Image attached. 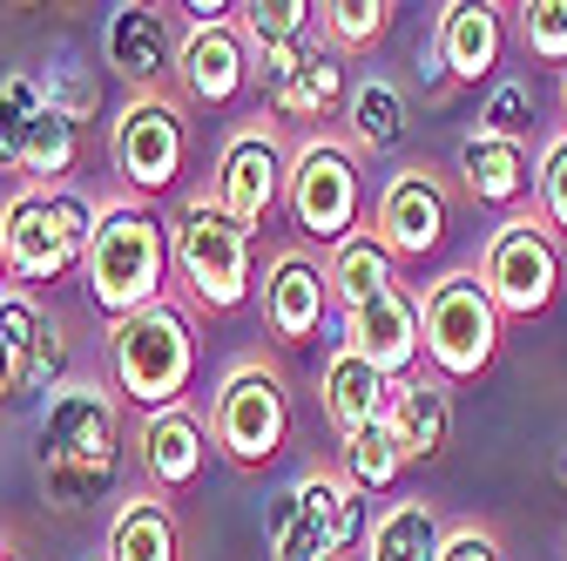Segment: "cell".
<instances>
[{"label": "cell", "instance_id": "484cf974", "mask_svg": "<svg viewBox=\"0 0 567 561\" xmlns=\"http://www.w3.org/2000/svg\"><path fill=\"white\" fill-rule=\"evenodd\" d=\"M344 122H351V150H359V156H385V150H399V143H405L412 109H405L399 82L365 75L359 89H351V102H344Z\"/></svg>", "mask_w": 567, "mask_h": 561}, {"label": "cell", "instance_id": "7a4b0ae2", "mask_svg": "<svg viewBox=\"0 0 567 561\" xmlns=\"http://www.w3.org/2000/svg\"><path fill=\"white\" fill-rule=\"evenodd\" d=\"M169 224L156 217L150 203H102V217H95V244H89V298L95 312H109L115 325L135 318V312H150L163 305V285H169Z\"/></svg>", "mask_w": 567, "mask_h": 561}, {"label": "cell", "instance_id": "83f0119b", "mask_svg": "<svg viewBox=\"0 0 567 561\" xmlns=\"http://www.w3.org/2000/svg\"><path fill=\"white\" fill-rule=\"evenodd\" d=\"M54 318H41V305L28 292L0 298V399L34 392V359H41V338Z\"/></svg>", "mask_w": 567, "mask_h": 561}, {"label": "cell", "instance_id": "f546056e", "mask_svg": "<svg viewBox=\"0 0 567 561\" xmlns=\"http://www.w3.org/2000/svg\"><path fill=\"white\" fill-rule=\"evenodd\" d=\"M75 163H82V115H68V109L48 102L34 135H28L21 176H28V190H61V176H75Z\"/></svg>", "mask_w": 567, "mask_h": 561}, {"label": "cell", "instance_id": "5b68a950", "mask_svg": "<svg viewBox=\"0 0 567 561\" xmlns=\"http://www.w3.org/2000/svg\"><path fill=\"white\" fill-rule=\"evenodd\" d=\"M169 251H176V271H183L196 312H237L257 285V231L224 217L209 190L183 196V217L169 224Z\"/></svg>", "mask_w": 567, "mask_h": 561}, {"label": "cell", "instance_id": "3957f363", "mask_svg": "<svg viewBox=\"0 0 567 561\" xmlns=\"http://www.w3.org/2000/svg\"><path fill=\"white\" fill-rule=\"evenodd\" d=\"M102 210L75 190H14L0 210V244H8V285L41 292L75 264H89Z\"/></svg>", "mask_w": 567, "mask_h": 561}, {"label": "cell", "instance_id": "e0dca14e", "mask_svg": "<svg viewBox=\"0 0 567 561\" xmlns=\"http://www.w3.org/2000/svg\"><path fill=\"white\" fill-rule=\"evenodd\" d=\"M331 312V277L305 251H277L264 271V325L277 345H311Z\"/></svg>", "mask_w": 567, "mask_h": 561}, {"label": "cell", "instance_id": "d6986e66", "mask_svg": "<svg viewBox=\"0 0 567 561\" xmlns=\"http://www.w3.org/2000/svg\"><path fill=\"white\" fill-rule=\"evenodd\" d=\"M392 386L399 379H385L379 366H365L359 353H338L324 359V379H318V399H324V419H331V434L338 440H359L365 427H379V419L392 412Z\"/></svg>", "mask_w": 567, "mask_h": 561}, {"label": "cell", "instance_id": "4dcf8cb0", "mask_svg": "<svg viewBox=\"0 0 567 561\" xmlns=\"http://www.w3.org/2000/svg\"><path fill=\"white\" fill-rule=\"evenodd\" d=\"M48 109V82L34 75V68H14L8 82H0V176H21L28 163V135Z\"/></svg>", "mask_w": 567, "mask_h": 561}, {"label": "cell", "instance_id": "74e56055", "mask_svg": "<svg viewBox=\"0 0 567 561\" xmlns=\"http://www.w3.org/2000/svg\"><path fill=\"white\" fill-rule=\"evenodd\" d=\"M440 561H507V548H501L493 528H453L446 548H440Z\"/></svg>", "mask_w": 567, "mask_h": 561}, {"label": "cell", "instance_id": "5bb4252c", "mask_svg": "<svg viewBox=\"0 0 567 561\" xmlns=\"http://www.w3.org/2000/svg\"><path fill=\"white\" fill-rule=\"evenodd\" d=\"M244 41L257 48V89L264 109L291 89V75L324 48V8L318 0H250L244 8Z\"/></svg>", "mask_w": 567, "mask_h": 561}, {"label": "cell", "instance_id": "ab89813d", "mask_svg": "<svg viewBox=\"0 0 567 561\" xmlns=\"http://www.w3.org/2000/svg\"><path fill=\"white\" fill-rule=\"evenodd\" d=\"M0 298H8V244H0Z\"/></svg>", "mask_w": 567, "mask_h": 561}, {"label": "cell", "instance_id": "e575fe53", "mask_svg": "<svg viewBox=\"0 0 567 561\" xmlns=\"http://www.w3.org/2000/svg\"><path fill=\"white\" fill-rule=\"evenodd\" d=\"M520 34H527V54H540L547 68H567V0H527Z\"/></svg>", "mask_w": 567, "mask_h": 561}, {"label": "cell", "instance_id": "ac0fdd59", "mask_svg": "<svg viewBox=\"0 0 567 561\" xmlns=\"http://www.w3.org/2000/svg\"><path fill=\"white\" fill-rule=\"evenodd\" d=\"M176 82L189 102L203 109H230L250 82H257V61H250V41L237 28H189L183 34V54H176Z\"/></svg>", "mask_w": 567, "mask_h": 561}, {"label": "cell", "instance_id": "8fae6325", "mask_svg": "<svg viewBox=\"0 0 567 561\" xmlns=\"http://www.w3.org/2000/svg\"><path fill=\"white\" fill-rule=\"evenodd\" d=\"M480 285L493 292L501 318H540L560 292V244L540 217L514 210V217L486 237L480 251Z\"/></svg>", "mask_w": 567, "mask_h": 561}, {"label": "cell", "instance_id": "60d3db41", "mask_svg": "<svg viewBox=\"0 0 567 561\" xmlns=\"http://www.w3.org/2000/svg\"><path fill=\"white\" fill-rule=\"evenodd\" d=\"M0 561H21V554H14V548H8V541H0Z\"/></svg>", "mask_w": 567, "mask_h": 561}, {"label": "cell", "instance_id": "d4e9b609", "mask_svg": "<svg viewBox=\"0 0 567 561\" xmlns=\"http://www.w3.org/2000/svg\"><path fill=\"white\" fill-rule=\"evenodd\" d=\"M324 277H331V298L351 312V305H372V298L399 292V257H392L372 231H359V237H344V244L331 251Z\"/></svg>", "mask_w": 567, "mask_h": 561}, {"label": "cell", "instance_id": "cb8c5ba5", "mask_svg": "<svg viewBox=\"0 0 567 561\" xmlns=\"http://www.w3.org/2000/svg\"><path fill=\"white\" fill-rule=\"evenodd\" d=\"M102 561H183V521L169 501L135 494L109 521V554Z\"/></svg>", "mask_w": 567, "mask_h": 561}, {"label": "cell", "instance_id": "d6a6232c", "mask_svg": "<svg viewBox=\"0 0 567 561\" xmlns=\"http://www.w3.org/2000/svg\"><path fill=\"white\" fill-rule=\"evenodd\" d=\"M385 28H392V8H385V0H324V48H331L338 61L379 48Z\"/></svg>", "mask_w": 567, "mask_h": 561}, {"label": "cell", "instance_id": "1f68e13d", "mask_svg": "<svg viewBox=\"0 0 567 561\" xmlns=\"http://www.w3.org/2000/svg\"><path fill=\"white\" fill-rule=\"evenodd\" d=\"M405 467L412 460H405V447H399V434L385 427V419H379V427H365L359 440H344V480L359 487V494H385Z\"/></svg>", "mask_w": 567, "mask_h": 561}, {"label": "cell", "instance_id": "4fadbf2b", "mask_svg": "<svg viewBox=\"0 0 567 561\" xmlns=\"http://www.w3.org/2000/svg\"><path fill=\"white\" fill-rule=\"evenodd\" d=\"M453 231V196L446 183L425 170V163H405L392 170V183L379 190V210H372V237L399 257V264H425Z\"/></svg>", "mask_w": 567, "mask_h": 561}, {"label": "cell", "instance_id": "2e32d148", "mask_svg": "<svg viewBox=\"0 0 567 561\" xmlns=\"http://www.w3.org/2000/svg\"><path fill=\"white\" fill-rule=\"evenodd\" d=\"M344 353H359L365 366H379L385 379H412L425 359V338H419V298L412 292H385L372 305H351L344 312Z\"/></svg>", "mask_w": 567, "mask_h": 561}, {"label": "cell", "instance_id": "8d00e7d4", "mask_svg": "<svg viewBox=\"0 0 567 561\" xmlns=\"http://www.w3.org/2000/svg\"><path fill=\"white\" fill-rule=\"evenodd\" d=\"M41 82H48V102H54V109H68V115H82V122H89V109H95V89H89V75H82L75 61H54Z\"/></svg>", "mask_w": 567, "mask_h": 561}, {"label": "cell", "instance_id": "ba28073f", "mask_svg": "<svg viewBox=\"0 0 567 561\" xmlns=\"http://www.w3.org/2000/svg\"><path fill=\"white\" fill-rule=\"evenodd\" d=\"M209 440L230 467H270L291 440V392L284 373L264 359H237L209 399Z\"/></svg>", "mask_w": 567, "mask_h": 561}, {"label": "cell", "instance_id": "44dd1931", "mask_svg": "<svg viewBox=\"0 0 567 561\" xmlns=\"http://www.w3.org/2000/svg\"><path fill=\"white\" fill-rule=\"evenodd\" d=\"M501 8H486V0H453L440 8V28H433V54L453 82H486L493 68H501Z\"/></svg>", "mask_w": 567, "mask_h": 561}, {"label": "cell", "instance_id": "d590c367", "mask_svg": "<svg viewBox=\"0 0 567 561\" xmlns=\"http://www.w3.org/2000/svg\"><path fill=\"white\" fill-rule=\"evenodd\" d=\"M534 196H540V224L554 237H567V135L540 150V176H534Z\"/></svg>", "mask_w": 567, "mask_h": 561}, {"label": "cell", "instance_id": "7c38bea8", "mask_svg": "<svg viewBox=\"0 0 567 561\" xmlns=\"http://www.w3.org/2000/svg\"><path fill=\"white\" fill-rule=\"evenodd\" d=\"M284 183H291V156H284L277 129L250 122V129H237L230 143H224L217 176H209V196H217V210L237 217L244 231H264L270 210L284 203Z\"/></svg>", "mask_w": 567, "mask_h": 561}, {"label": "cell", "instance_id": "7bdbcfd3", "mask_svg": "<svg viewBox=\"0 0 567 561\" xmlns=\"http://www.w3.org/2000/svg\"><path fill=\"white\" fill-rule=\"evenodd\" d=\"M560 487H567V453H560Z\"/></svg>", "mask_w": 567, "mask_h": 561}, {"label": "cell", "instance_id": "52a82bcc", "mask_svg": "<svg viewBox=\"0 0 567 561\" xmlns=\"http://www.w3.org/2000/svg\"><path fill=\"white\" fill-rule=\"evenodd\" d=\"M501 305L480 285V271H446L419 292V338H425V366L446 386H466L493 366L501 353Z\"/></svg>", "mask_w": 567, "mask_h": 561}, {"label": "cell", "instance_id": "7402d4cb", "mask_svg": "<svg viewBox=\"0 0 567 561\" xmlns=\"http://www.w3.org/2000/svg\"><path fill=\"white\" fill-rule=\"evenodd\" d=\"M385 427L399 434L405 460H433V453H446V440H453V386H446L440 373H412V379H399V386H392Z\"/></svg>", "mask_w": 567, "mask_h": 561}, {"label": "cell", "instance_id": "603a6c76", "mask_svg": "<svg viewBox=\"0 0 567 561\" xmlns=\"http://www.w3.org/2000/svg\"><path fill=\"white\" fill-rule=\"evenodd\" d=\"M534 156L527 143H501V135H466L460 143V183L473 203H493V210H514L527 190H534Z\"/></svg>", "mask_w": 567, "mask_h": 561}, {"label": "cell", "instance_id": "8992f818", "mask_svg": "<svg viewBox=\"0 0 567 561\" xmlns=\"http://www.w3.org/2000/svg\"><path fill=\"white\" fill-rule=\"evenodd\" d=\"M109 359H115V392L135 399L142 412H169L183 406L196 379V325L183 305H150L109 332Z\"/></svg>", "mask_w": 567, "mask_h": 561}, {"label": "cell", "instance_id": "f1b7e54d", "mask_svg": "<svg viewBox=\"0 0 567 561\" xmlns=\"http://www.w3.org/2000/svg\"><path fill=\"white\" fill-rule=\"evenodd\" d=\"M344 102H351L344 61H338L331 48H318L298 75H291V89L270 102V115H284V122H331V115H344Z\"/></svg>", "mask_w": 567, "mask_h": 561}, {"label": "cell", "instance_id": "6da1fadb", "mask_svg": "<svg viewBox=\"0 0 567 561\" xmlns=\"http://www.w3.org/2000/svg\"><path fill=\"white\" fill-rule=\"evenodd\" d=\"M115 460H122V392H109L95 379H68L61 392H48V412H41L48 501H61V508L95 501Z\"/></svg>", "mask_w": 567, "mask_h": 561}, {"label": "cell", "instance_id": "277c9868", "mask_svg": "<svg viewBox=\"0 0 567 561\" xmlns=\"http://www.w3.org/2000/svg\"><path fill=\"white\" fill-rule=\"evenodd\" d=\"M372 528H365V494L331 467H305L284 494L270 501L264 521V554L270 561H338L351 554Z\"/></svg>", "mask_w": 567, "mask_h": 561}, {"label": "cell", "instance_id": "9c48e42d", "mask_svg": "<svg viewBox=\"0 0 567 561\" xmlns=\"http://www.w3.org/2000/svg\"><path fill=\"white\" fill-rule=\"evenodd\" d=\"M284 203H291V224L311 244H344L359 237L365 217V176H359V150L331 143V135H311V143L291 156V183H284Z\"/></svg>", "mask_w": 567, "mask_h": 561}, {"label": "cell", "instance_id": "ffe728a7", "mask_svg": "<svg viewBox=\"0 0 567 561\" xmlns=\"http://www.w3.org/2000/svg\"><path fill=\"white\" fill-rule=\"evenodd\" d=\"M203 460H209V434L189 406H169V412H142V467L163 494H189L203 480Z\"/></svg>", "mask_w": 567, "mask_h": 561}, {"label": "cell", "instance_id": "9a60e30c", "mask_svg": "<svg viewBox=\"0 0 567 561\" xmlns=\"http://www.w3.org/2000/svg\"><path fill=\"white\" fill-rule=\"evenodd\" d=\"M176 28H169V8H150V0H122L102 28V61L115 68L122 82H135V95L163 89V75H176Z\"/></svg>", "mask_w": 567, "mask_h": 561}, {"label": "cell", "instance_id": "30bf717a", "mask_svg": "<svg viewBox=\"0 0 567 561\" xmlns=\"http://www.w3.org/2000/svg\"><path fill=\"white\" fill-rule=\"evenodd\" d=\"M109 163H115V176L135 196L176 190V176L189 163V115H183V102H169L163 89L128 95L115 109V129H109Z\"/></svg>", "mask_w": 567, "mask_h": 561}, {"label": "cell", "instance_id": "4316f807", "mask_svg": "<svg viewBox=\"0 0 567 561\" xmlns=\"http://www.w3.org/2000/svg\"><path fill=\"white\" fill-rule=\"evenodd\" d=\"M440 548H446V528L433 501H392L365 534V561H440Z\"/></svg>", "mask_w": 567, "mask_h": 561}, {"label": "cell", "instance_id": "b9f144b4", "mask_svg": "<svg viewBox=\"0 0 567 561\" xmlns=\"http://www.w3.org/2000/svg\"><path fill=\"white\" fill-rule=\"evenodd\" d=\"M560 109H567V68H560Z\"/></svg>", "mask_w": 567, "mask_h": 561}, {"label": "cell", "instance_id": "f35d334b", "mask_svg": "<svg viewBox=\"0 0 567 561\" xmlns=\"http://www.w3.org/2000/svg\"><path fill=\"white\" fill-rule=\"evenodd\" d=\"M176 14H189V28H230V14H244V8H230V0H189Z\"/></svg>", "mask_w": 567, "mask_h": 561}, {"label": "cell", "instance_id": "836d02e7", "mask_svg": "<svg viewBox=\"0 0 567 561\" xmlns=\"http://www.w3.org/2000/svg\"><path fill=\"white\" fill-rule=\"evenodd\" d=\"M480 135H501V143H527L534 135V89L520 75H501L480 102Z\"/></svg>", "mask_w": 567, "mask_h": 561}]
</instances>
